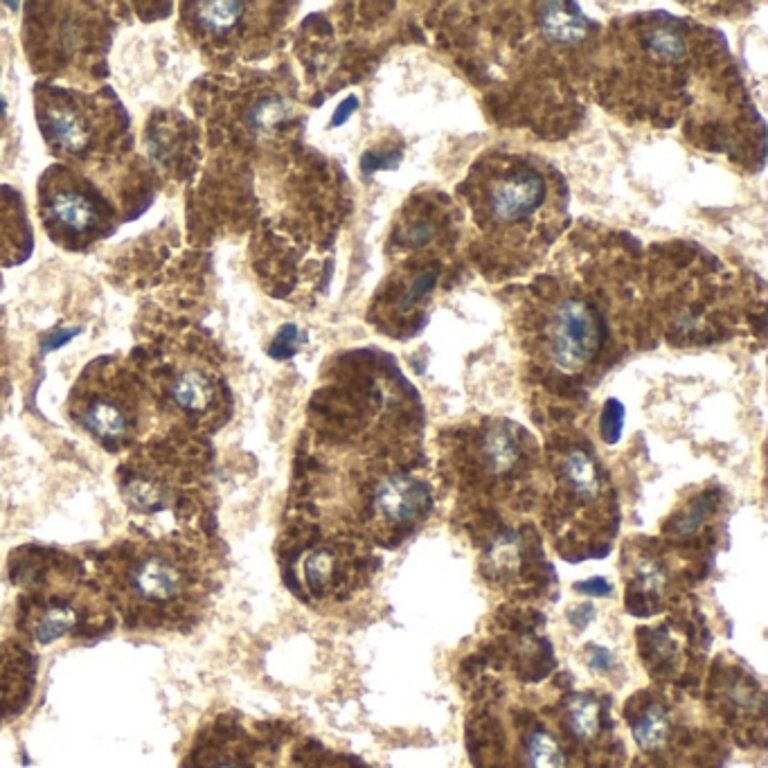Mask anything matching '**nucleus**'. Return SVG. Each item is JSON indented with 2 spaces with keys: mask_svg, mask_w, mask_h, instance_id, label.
Listing matches in <instances>:
<instances>
[{
  "mask_svg": "<svg viewBox=\"0 0 768 768\" xmlns=\"http://www.w3.org/2000/svg\"><path fill=\"white\" fill-rule=\"evenodd\" d=\"M106 602L129 631L187 633L210 611L219 552L194 534L122 541L93 557Z\"/></svg>",
  "mask_w": 768,
  "mask_h": 768,
  "instance_id": "obj_1",
  "label": "nucleus"
},
{
  "mask_svg": "<svg viewBox=\"0 0 768 768\" xmlns=\"http://www.w3.org/2000/svg\"><path fill=\"white\" fill-rule=\"evenodd\" d=\"M10 575L19 588L16 629L25 642L93 638L113 629L115 613L82 561L59 550H16Z\"/></svg>",
  "mask_w": 768,
  "mask_h": 768,
  "instance_id": "obj_2",
  "label": "nucleus"
},
{
  "mask_svg": "<svg viewBox=\"0 0 768 768\" xmlns=\"http://www.w3.org/2000/svg\"><path fill=\"white\" fill-rule=\"evenodd\" d=\"M467 201L478 226L500 246H541L564 212L555 178L534 156L496 154L471 169Z\"/></svg>",
  "mask_w": 768,
  "mask_h": 768,
  "instance_id": "obj_3",
  "label": "nucleus"
},
{
  "mask_svg": "<svg viewBox=\"0 0 768 768\" xmlns=\"http://www.w3.org/2000/svg\"><path fill=\"white\" fill-rule=\"evenodd\" d=\"M70 413L104 449L120 451L142 431L140 390L127 372L115 365H91L73 390Z\"/></svg>",
  "mask_w": 768,
  "mask_h": 768,
  "instance_id": "obj_4",
  "label": "nucleus"
},
{
  "mask_svg": "<svg viewBox=\"0 0 768 768\" xmlns=\"http://www.w3.org/2000/svg\"><path fill=\"white\" fill-rule=\"evenodd\" d=\"M604 320L591 302L561 298L543 318L541 341L550 363L561 372H582L602 352Z\"/></svg>",
  "mask_w": 768,
  "mask_h": 768,
  "instance_id": "obj_5",
  "label": "nucleus"
},
{
  "mask_svg": "<svg viewBox=\"0 0 768 768\" xmlns=\"http://www.w3.org/2000/svg\"><path fill=\"white\" fill-rule=\"evenodd\" d=\"M39 118L46 138L66 154H86L100 131L91 106L73 95L57 93L39 104Z\"/></svg>",
  "mask_w": 768,
  "mask_h": 768,
  "instance_id": "obj_6",
  "label": "nucleus"
},
{
  "mask_svg": "<svg viewBox=\"0 0 768 768\" xmlns=\"http://www.w3.org/2000/svg\"><path fill=\"white\" fill-rule=\"evenodd\" d=\"M37 656L28 642H0V728L28 708L37 687Z\"/></svg>",
  "mask_w": 768,
  "mask_h": 768,
  "instance_id": "obj_7",
  "label": "nucleus"
},
{
  "mask_svg": "<svg viewBox=\"0 0 768 768\" xmlns=\"http://www.w3.org/2000/svg\"><path fill=\"white\" fill-rule=\"evenodd\" d=\"M43 208H46L52 226L66 235L86 237L100 228L104 210L100 201L70 176H57L55 183L43 192Z\"/></svg>",
  "mask_w": 768,
  "mask_h": 768,
  "instance_id": "obj_8",
  "label": "nucleus"
},
{
  "mask_svg": "<svg viewBox=\"0 0 768 768\" xmlns=\"http://www.w3.org/2000/svg\"><path fill=\"white\" fill-rule=\"evenodd\" d=\"M374 509L390 525H413L431 509V491L419 478L397 473L377 487Z\"/></svg>",
  "mask_w": 768,
  "mask_h": 768,
  "instance_id": "obj_9",
  "label": "nucleus"
},
{
  "mask_svg": "<svg viewBox=\"0 0 768 768\" xmlns=\"http://www.w3.org/2000/svg\"><path fill=\"white\" fill-rule=\"evenodd\" d=\"M169 399L187 415H205L217 404L219 383L201 368H183L169 383Z\"/></svg>",
  "mask_w": 768,
  "mask_h": 768,
  "instance_id": "obj_10",
  "label": "nucleus"
},
{
  "mask_svg": "<svg viewBox=\"0 0 768 768\" xmlns=\"http://www.w3.org/2000/svg\"><path fill=\"white\" fill-rule=\"evenodd\" d=\"M539 23L543 34L561 46L582 43L591 28V21L575 3H546L539 7Z\"/></svg>",
  "mask_w": 768,
  "mask_h": 768,
  "instance_id": "obj_11",
  "label": "nucleus"
},
{
  "mask_svg": "<svg viewBox=\"0 0 768 768\" xmlns=\"http://www.w3.org/2000/svg\"><path fill=\"white\" fill-rule=\"evenodd\" d=\"M561 480L575 498L593 500L602 491V476L597 462L584 449H570L561 462Z\"/></svg>",
  "mask_w": 768,
  "mask_h": 768,
  "instance_id": "obj_12",
  "label": "nucleus"
},
{
  "mask_svg": "<svg viewBox=\"0 0 768 768\" xmlns=\"http://www.w3.org/2000/svg\"><path fill=\"white\" fill-rule=\"evenodd\" d=\"M482 464L494 473V476H505L512 471L521 460V446L516 435L507 426H489L480 442Z\"/></svg>",
  "mask_w": 768,
  "mask_h": 768,
  "instance_id": "obj_13",
  "label": "nucleus"
},
{
  "mask_svg": "<svg viewBox=\"0 0 768 768\" xmlns=\"http://www.w3.org/2000/svg\"><path fill=\"white\" fill-rule=\"evenodd\" d=\"M642 50L656 64H678L687 55L685 32L674 21L651 23L642 34Z\"/></svg>",
  "mask_w": 768,
  "mask_h": 768,
  "instance_id": "obj_14",
  "label": "nucleus"
},
{
  "mask_svg": "<svg viewBox=\"0 0 768 768\" xmlns=\"http://www.w3.org/2000/svg\"><path fill=\"white\" fill-rule=\"evenodd\" d=\"M246 14L244 3H232V0H219V3H196L194 21L201 30L214 37H223L237 28Z\"/></svg>",
  "mask_w": 768,
  "mask_h": 768,
  "instance_id": "obj_15",
  "label": "nucleus"
},
{
  "mask_svg": "<svg viewBox=\"0 0 768 768\" xmlns=\"http://www.w3.org/2000/svg\"><path fill=\"white\" fill-rule=\"evenodd\" d=\"M440 232V221L433 217V212L408 210L406 219L395 232V241L404 248H426L431 246Z\"/></svg>",
  "mask_w": 768,
  "mask_h": 768,
  "instance_id": "obj_16",
  "label": "nucleus"
},
{
  "mask_svg": "<svg viewBox=\"0 0 768 768\" xmlns=\"http://www.w3.org/2000/svg\"><path fill=\"white\" fill-rule=\"evenodd\" d=\"M602 726V710L593 696L577 694L568 701V728L577 739H593Z\"/></svg>",
  "mask_w": 768,
  "mask_h": 768,
  "instance_id": "obj_17",
  "label": "nucleus"
},
{
  "mask_svg": "<svg viewBox=\"0 0 768 768\" xmlns=\"http://www.w3.org/2000/svg\"><path fill=\"white\" fill-rule=\"evenodd\" d=\"M672 732L667 712L660 705H649V708L633 721V737L642 750H656L667 741Z\"/></svg>",
  "mask_w": 768,
  "mask_h": 768,
  "instance_id": "obj_18",
  "label": "nucleus"
},
{
  "mask_svg": "<svg viewBox=\"0 0 768 768\" xmlns=\"http://www.w3.org/2000/svg\"><path fill=\"white\" fill-rule=\"evenodd\" d=\"M437 280H440V269H419L410 273L406 284L397 293L395 309L401 311V314L415 311L435 291Z\"/></svg>",
  "mask_w": 768,
  "mask_h": 768,
  "instance_id": "obj_19",
  "label": "nucleus"
},
{
  "mask_svg": "<svg viewBox=\"0 0 768 768\" xmlns=\"http://www.w3.org/2000/svg\"><path fill=\"white\" fill-rule=\"evenodd\" d=\"M338 573V559L334 552L329 550H314L309 552L302 561V575H305V584L316 595L325 593L327 588L334 586V579Z\"/></svg>",
  "mask_w": 768,
  "mask_h": 768,
  "instance_id": "obj_20",
  "label": "nucleus"
},
{
  "mask_svg": "<svg viewBox=\"0 0 768 768\" xmlns=\"http://www.w3.org/2000/svg\"><path fill=\"white\" fill-rule=\"evenodd\" d=\"M528 755L534 768H566V757L548 732H532L528 739Z\"/></svg>",
  "mask_w": 768,
  "mask_h": 768,
  "instance_id": "obj_21",
  "label": "nucleus"
},
{
  "mask_svg": "<svg viewBox=\"0 0 768 768\" xmlns=\"http://www.w3.org/2000/svg\"><path fill=\"white\" fill-rule=\"evenodd\" d=\"M624 426V406L618 399H609L602 413V437L606 444H615L622 435Z\"/></svg>",
  "mask_w": 768,
  "mask_h": 768,
  "instance_id": "obj_22",
  "label": "nucleus"
},
{
  "mask_svg": "<svg viewBox=\"0 0 768 768\" xmlns=\"http://www.w3.org/2000/svg\"><path fill=\"white\" fill-rule=\"evenodd\" d=\"M298 347H300L298 327L284 325L271 345V356H275V359H289V356L298 352Z\"/></svg>",
  "mask_w": 768,
  "mask_h": 768,
  "instance_id": "obj_23",
  "label": "nucleus"
},
{
  "mask_svg": "<svg viewBox=\"0 0 768 768\" xmlns=\"http://www.w3.org/2000/svg\"><path fill=\"white\" fill-rule=\"evenodd\" d=\"M284 115V104L278 100H264L255 106L253 124L257 129H269L271 124L280 122Z\"/></svg>",
  "mask_w": 768,
  "mask_h": 768,
  "instance_id": "obj_24",
  "label": "nucleus"
},
{
  "mask_svg": "<svg viewBox=\"0 0 768 768\" xmlns=\"http://www.w3.org/2000/svg\"><path fill=\"white\" fill-rule=\"evenodd\" d=\"M399 163H395V160H390V154H377V151H372V154H365L363 156V172L365 174H374L379 172V169H390V167H397Z\"/></svg>",
  "mask_w": 768,
  "mask_h": 768,
  "instance_id": "obj_25",
  "label": "nucleus"
},
{
  "mask_svg": "<svg viewBox=\"0 0 768 768\" xmlns=\"http://www.w3.org/2000/svg\"><path fill=\"white\" fill-rule=\"evenodd\" d=\"M356 109H359V97L350 95V97H347V100L336 109L334 120H332V127H341V124H345L347 118H350V115H352Z\"/></svg>",
  "mask_w": 768,
  "mask_h": 768,
  "instance_id": "obj_26",
  "label": "nucleus"
},
{
  "mask_svg": "<svg viewBox=\"0 0 768 768\" xmlns=\"http://www.w3.org/2000/svg\"><path fill=\"white\" fill-rule=\"evenodd\" d=\"M577 591L579 593L595 595V597H602V595H609L611 593V584L606 582V579L595 577V579H588V582H584V584H579Z\"/></svg>",
  "mask_w": 768,
  "mask_h": 768,
  "instance_id": "obj_27",
  "label": "nucleus"
},
{
  "mask_svg": "<svg viewBox=\"0 0 768 768\" xmlns=\"http://www.w3.org/2000/svg\"><path fill=\"white\" fill-rule=\"evenodd\" d=\"M588 663H591V667L600 669V672H606V669H609V667L613 665V658H611L609 651H604V649H597L595 654L591 656V660H588Z\"/></svg>",
  "mask_w": 768,
  "mask_h": 768,
  "instance_id": "obj_28",
  "label": "nucleus"
}]
</instances>
